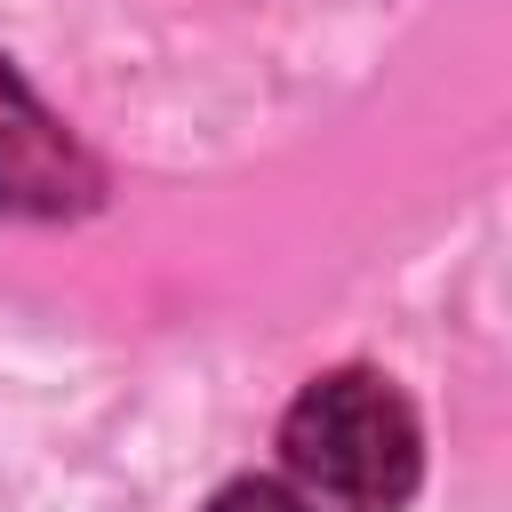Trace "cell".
Wrapping results in <instances>:
<instances>
[{
  "mask_svg": "<svg viewBox=\"0 0 512 512\" xmlns=\"http://www.w3.org/2000/svg\"><path fill=\"white\" fill-rule=\"evenodd\" d=\"M280 456L336 512H400L416 496V464H424L408 400L368 368L312 376L280 424Z\"/></svg>",
  "mask_w": 512,
  "mask_h": 512,
  "instance_id": "cell-1",
  "label": "cell"
},
{
  "mask_svg": "<svg viewBox=\"0 0 512 512\" xmlns=\"http://www.w3.org/2000/svg\"><path fill=\"white\" fill-rule=\"evenodd\" d=\"M208 512H312L304 496H288V488H272V480H232Z\"/></svg>",
  "mask_w": 512,
  "mask_h": 512,
  "instance_id": "cell-3",
  "label": "cell"
},
{
  "mask_svg": "<svg viewBox=\"0 0 512 512\" xmlns=\"http://www.w3.org/2000/svg\"><path fill=\"white\" fill-rule=\"evenodd\" d=\"M96 192H104V176L80 152V136L0 56V208L8 216H80V208H96Z\"/></svg>",
  "mask_w": 512,
  "mask_h": 512,
  "instance_id": "cell-2",
  "label": "cell"
}]
</instances>
